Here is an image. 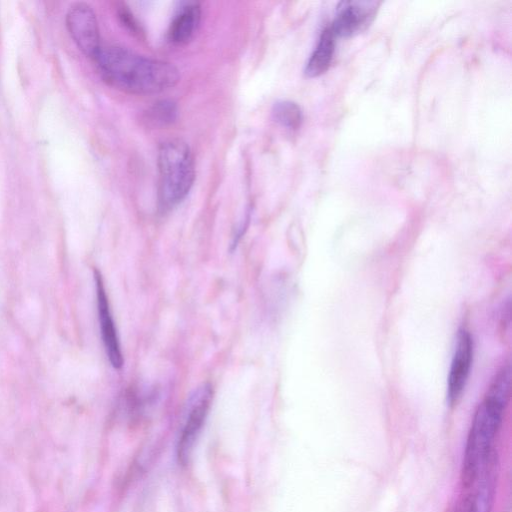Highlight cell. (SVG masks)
<instances>
[{
    "label": "cell",
    "mask_w": 512,
    "mask_h": 512,
    "mask_svg": "<svg viewBox=\"0 0 512 512\" xmlns=\"http://www.w3.org/2000/svg\"><path fill=\"white\" fill-rule=\"evenodd\" d=\"M273 119L290 130H296L302 122V112L300 107L289 100L277 101L272 107Z\"/></svg>",
    "instance_id": "cell-13"
},
{
    "label": "cell",
    "mask_w": 512,
    "mask_h": 512,
    "mask_svg": "<svg viewBox=\"0 0 512 512\" xmlns=\"http://www.w3.org/2000/svg\"><path fill=\"white\" fill-rule=\"evenodd\" d=\"M159 202L163 209L181 203L190 192L195 180V162L189 145L182 139L172 138L158 149Z\"/></svg>",
    "instance_id": "cell-3"
},
{
    "label": "cell",
    "mask_w": 512,
    "mask_h": 512,
    "mask_svg": "<svg viewBox=\"0 0 512 512\" xmlns=\"http://www.w3.org/2000/svg\"><path fill=\"white\" fill-rule=\"evenodd\" d=\"M212 398L213 389L209 383L202 384L190 397L186 420L178 443V456L181 462H185L191 453L207 417Z\"/></svg>",
    "instance_id": "cell-5"
},
{
    "label": "cell",
    "mask_w": 512,
    "mask_h": 512,
    "mask_svg": "<svg viewBox=\"0 0 512 512\" xmlns=\"http://www.w3.org/2000/svg\"><path fill=\"white\" fill-rule=\"evenodd\" d=\"M178 117V106L170 99L153 103L142 114L143 123L149 128H165L173 124Z\"/></svg>",
    "instance_id": "cell-12"
},
{
    "label": "cell",
    "mask_w": 512,
    "mask_h": 512,
    "mask_svg": "<svg viewBox=\"0 0 512 512\" xmlns=\"http://www.w3.org/2000/svg\"><path fill=\"white\" fill-rule=\"evenodd\" d=\"M509 393L510 367L505 365L495 375L472 420L462 462L465 486L478 479L493 454L492 444L501 425Z\"/></svg>",
    "instance_id": "cell-2"
},
{
    "label": "cell",
    "mask_w": 512,
    "mask_h": 512,
    "mask_svg": "<svg viewBox=\"0 0 512 512\" xmlns=\"http://www.w3.org/2000/svg\"><path fill=\"white\" fill-rule=\"evenodd\" d=\"M334 49L335 36L331 29L327 27L322 31L319 42L306 64L305 74L308 77H316L323 74L330 66Z\"/></svg>",
    "instance_id": "cell-11"
},
{
    "label": "cell",
    "mask_w": 512,
    "mask_h": 512,
    "mask_svg": "<svg viewBox=\"0 0 512 512\" xmlns=\"http://www.w3.org/2000/svg\"><path fill=\"white\" fill-rule=\"evenodd\" d=\"M120 8L121 9L119 10L118 14H119V17L121 18V21L127 27H129L130 30H132L133 32L139 33L138 26L135 22V19L132 17L133 15H131V13L126 9L125 6H122Z\"/></svg>",
    "instance_id": "cell-14"
},
{
    "label": "cell",
    "mask_w": 512,
    "mask_h": 512,
    "mask_svg": "<svg viewBox=\"0 0 512 512\" xmlns=\"http://www.w3.org/2000/svg\"><path fill=\"white\" fill-rule=\"evenodd\" d=\"M380 3L376 1H342L329 27L336 37H349L364 31L374 20Z\"/></svg>",
    "instance_id": "cell-6"
},
{
    "label": "cell",
    "mask_w": 512,
    "mask_h": 512,
    "mask_svg": "<svg viewBox=\"0 0 512 512\" xmlns=\"http://www.w3.org/2000/svg\"><path fill=\"white\" fill-rule=\"evenodd\" d=\"M94 61L107 83L128 93H159L174 87L180 79L172 63L120 46H102Z\"/></svg>",
    "instance_id": "cell-1"
},
{
    "label": "cell",
    "mask_w": 512,
    "mask_h": 512,
    "mask_svg": "<svg viewBox=\"0 0 512 512\" xmlns=\"http://www.w3.org/2000/svg\"><path fill=\"white\" fill-rule=\"evenodd\" d=\"M201 19V9L197 3L183 6L172 20L168 38L174 44H185L197 31Z\"/></svg>",
    "instance_id": "cell-9"
},
{
    "label": "cell",
    "mask_w": 512,
    "mask_h": 512,
    "mask_svg": "<svg viewBox=\"0 0 512 512\" xmlns=\"http://www.w3.org/2000/svg\"><path fill=\"white\" fill-rule=\"evenodd\" d=\"M94 278L96 284L98 318L102 341L111 365L115 369H120L123 366V355L117 330L110 311L103 279L99 271L95 270Z\"/></svg>",
    "instance_id": "cell-8"
},
{
    "label": "cell",
    "mask_w": 512,
    "mask_h": 512,
    "mask_svg": "<svg viewBox=\"0 0 512 512\" xmlns=\"http://www.w3.org/2000/svg\"><path fill=\"white\" fill-rule=\"evenodd\" d=\"M472 357L473 341L471 335L466 329H460L457 335L447 383V394L451 404L457 402L465 388Z\"/></svg>",
    "instance_id": "cell-7"
},
{
    "label": "cell",
    "mask_w": 512,
    "mask_h": 512,
    "mask_svg": "<svg viewBox=\"0 0 512 512\" xmlns=\"http://www.w3.org/2000/svg\"><path fill=\"white\" fill-rule=\"evenodd\" d=\"M479 487L473 497L468 512H491L496 481V456H491L488 464L478 477Z\"/></svg>",
    "instance_id": "cell-10"
},
{
    "label": "cell",
    "mask_w": 512,
    "mask_h": 512,
    "mask_svg": "<svg viewBox=\"0 0 512 512\" xmlns=\"http://www.w3.org/2000/svg\"><path fill=\"white\" fill-rule=\"evenodd\" d=\"M66 25L79 49L94 60L102 45L93 9L86 3L74 4L67 12Z\"/></svg>",
    "instance_id": "cell-4"
}]
</instances>
